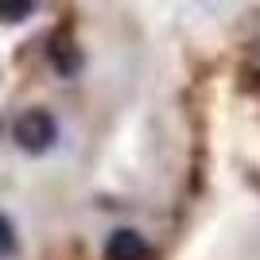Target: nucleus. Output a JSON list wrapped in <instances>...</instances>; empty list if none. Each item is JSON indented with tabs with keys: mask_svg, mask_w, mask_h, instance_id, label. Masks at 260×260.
I'll return each mask as SVG.
<instances>
[{
	"mask_svg": "<svg viewBox=\"0 0 260 260\" xmlns=\"http://www.w3.org/2000/svg\"><path fill=\"white\" fill-rule=\"evenodd\" d=\"M12 140L20 144L23 152L39 155V152H47V148H54L58 124H54V117L47 109H27V113H20L16 124H12Z\"/></svg>",
	"mask_w": 260,
	"mask_h": 260,
	"instance_id": "nucleus-1",
	"label": "nucleus"
},
{
	"mask_svg": "<svg viewBox=\"0 0 260 260\" xmlns=\"http://www.w3.org/2000/svg\"><path fill=\"white\" fill-rule=\"evenodd\" d=\"M148 241L136 233V229H117L105 245V260H148Z\"/></svg>",
	"mask_w": 260,
	"mask_h": 260,
	"instance_id": "nucleus-2",
	"label": "nucleus"
},
{
	"mask_svg": "<svg viewBox=\"0 0 260 260\" xmlns=\"http://www.w3.org/2000/svg\"><path fill=\"white\" fill-rule=\"evenodd\" d=\"M35 12V0H0V23H20Z\"/></svg>",
	"mask_w": 260,
	"mask_h": 260,
	"instance_id": "nucleus-3",
	"label": "nucleus"
},
{
	"mask_svg": "<svg viewBox=\"0 0 260 260\" xmlns=\"http://www.w3.org/2000/svg\"><path fill=\"white\" fill-rule=\"evenodd\" d=\"M16 252V229L4 214H0V256H12Z\"/></svg>",
	"mask_w": 260,
	"mask_h": 260,
	"instance_id": "nucleus-4",
	"label": "nucleus"
}]
</instances>
